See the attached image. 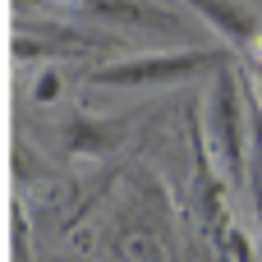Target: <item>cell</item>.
<instances>
[{
    "instance_id": "obj_6",
    "label": "cell",
    "mask_w": 262,
    "mask_h": 262,
    "mask_svg": "<svg viewBox=\"0 0 262 262\" xmlns=\"http://www.w3.org/2000/svg\"><path fill=\"white\" fill-rule=\"evenodd\" d=\"M32 97H37L41 106H46V101H55V97H60V74H41V78H37V88H32Z\"/></svg>"
},
{
    "instance_id": "obj_4",
    "label": "cell",
    "mask_w": 262,
    "mask_h": 262,
    "mask_svg": "<svg viewBox=\"0 0 262 262\" xmlns=\"http://www.w3.org/2000/svg\"><path fill=\"white\" fill-rule=\"evenodd\" d=\"M184 5H193L212 23V32H221L226 41H253V32H258V18L239 0H184Z\"/></svg>"
},
{
    "instance_id": "obj_1",
    "label": "cell",
    "mask_w": 262,
    "mask_h": 262,
    "mask_svg": "<svg viewBox=\"0 0 262 262\" xmlns=\"http://www.w3.org/2000/svg\"><path fill=\"white\" fill-rule=\"evenodd\" d=\"M207 143L216 166L226 170L230 184L244 180V143H249V106H244V88L239 74L216 69L212 92H207Z\"/></svg>"
},
{
    "instance_id": "obj_2",
    "label": "cell",
    "mask_w": 262,
    "mask_h": 262,
    "mask_svg": "<svg viewBox=\"0 0 262 262\" xmlns=\"http://www.w3.org/2000/svg\"><path fill=\"white\" fill-rule=\"evenodd\" d=\"M203 69H226V51H157V55H129L111 60L92 74L101 88H161V83H184L198 78Z\"/></svg>"
},
{
    "instance_id": "obj_8",
    "label": "cell",
    "mask_w": 262,
    "mask_h": 262,
    "mask_svg": "<svg viewBox=\"0 0 262 262\" xmlns=\"http://www.w3.org/2000/svg\"><path fill=\"white\" fill-rule=\"evenodd\" d=\"M258 97H262V69H258Z\"/></svg>"
},
{
    "instance_id": "obj_7",
    "label": "cell",
    "mask_w": 262,
    "mask_h": 262,
    "mask_svg": "<svg viewBox=\"0 0 262 262\" xmlns=\"http://www.w3.org/2000/svg\"><path fill=\"white\" fill-rule=\"evenodd\" d=\"M249 46H253V55H258V69H262V28L253 32V41H249Z\"/></svg>"
},
{
    "instance_id": "obj_3",
    "label": "cell",
    "mask_w": 262,
    "mask_h": 262,
    "mask_svg": "<svg viewBox=\"0 0 262 262\" xmlns=\"http://www.w3.org/2000/svg\"><path fill=\"white\" fill-rule=\"evenodd\" d=\"M83 9L120 23V28H152V32H180V18L170 9H157L147 0H83Z\"/></svg>"
},
{
    "instance_id": "obj_5",
    "label": "cell",
    "mask_w": 262,
    "mask_h": 262,
    "mask_svg": "<svg viewBox=\"0 0 262 262\" xmlns=\"http://www.w3.org/2000/svg\"><path fill=\"white\" fill-rule=\"evenodd\" d=\"M244 180L253 189V203H262V106L249 101V143H244Z\"/></svg>"
}]
</instances>
